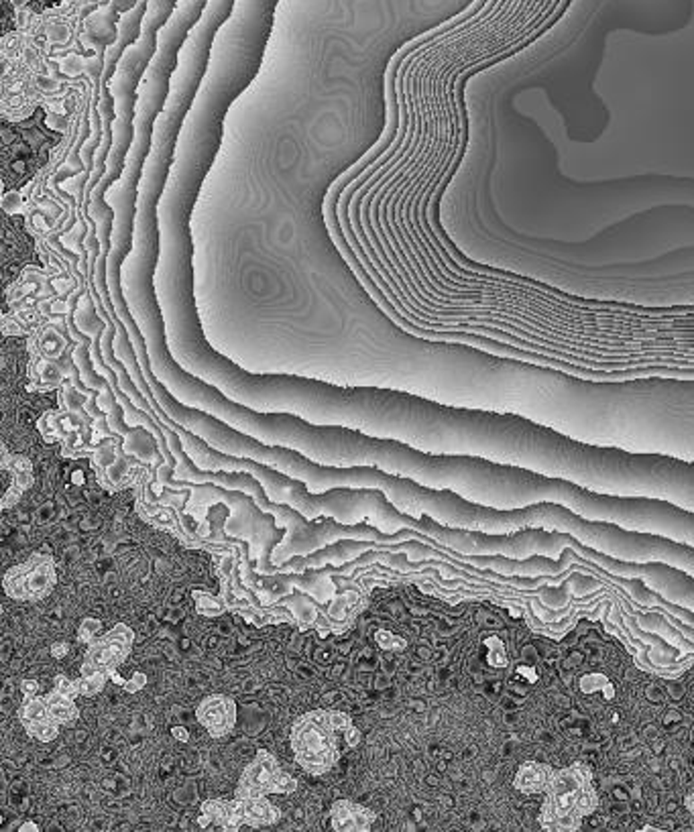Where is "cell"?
<instances>
[{"instance_id":"obj_24","label":"cell","mask_w":694,"mask_h":832,"mask_svg":"<svg viewBox=\"0 0 694 832\" xmlns=\"http://www.w3.org/2000/svg\"><path fill=\"white\" fill-rule=\"evenodd\" d=\"M375 644L381 647V650H385V652H401V650H406V647H408L406 639L395 635V633H391V631H385V629H379L375 633Z\"/></svg>"},{"instance_id":"obj_28","label":"cell","mask_w":694,"mask_h":832,"mask_svg":"<svg viewBox=\"0 0 694 832\" xmlns=\"http://www.w3.org/2000/svg\"><path fill=\"white\" fill-rule=\"evenodd\" d=\"M29 828L35 830V832L40 830V827H37V824H33V822H29V824H25V827H21V830H29Z\"/></svg>"},{"instance_id":"obj_17","label":"cell","mask_w":694,"mask_h":832,"mask_svg":"<svg viewBox=\"0 0 694 832\" xmlns=\"http://www.w3.org/2000/svg\"><path fill=\"white\" fill-rule=\"evenodd\" d=\"M196 719L212 739H223L236 727V702L226 694H210L198 702Z\"/></svg>"},{"instance_id":"obj_23","label":"cell","mask_w":694,"mask_h":832,"mask_svg":"<svg viewBox=\"0 0 694 832\" xmlns=\"http://www.w3.org/2000/svg\"><path fill=\"white\" fill-rule=\"evenodd\" d=\"M98 311L101 310H98L94 295L92 292H90L82 297L78 310H75V314H74V326L80 328V332L83 336H90V340L101 338L106 330V326H109V320H106V316L98 314Z\"/></svg>"},{"instance_id":"obj_9","label":"cell","mask_w":694,"mask_h":832,"mask_svg":"<svg viewBox=\"0 0 694 832\" xmlns=\"http://www.w3.org/2000/svg\"><path fill=\"white\" fill-rule=\"evenodd\" d=\"M281 819V810L273 806L267 798H236L223 800L210 798L202 802L198 827L200 828H223L236 832L242 827L263 828L273 827Z\"/></svg>"},{"instance_id":"obj_1","label":"cell","mask_w":694,"mask_h":832,"mask_svg":"<svg viewBox=\"0 0 694 832\" xmlns=\"http://www.w3.org/2000/svg\"><path fill=\"white\" fill-rule=\"evenodd\" d=\"M456 456L525 469L591 493L668 501L694 513V462L584 444L520 417L464 409Z\"/></svg>"},{"instance_id":"obj_13","label":"cell","mask_w":694,"mask_h":832,"mask_svg":"<svg viewBox=\"0 0 694 832\" xmlns=\"http://www.w3.org/2000/svg\"><path fill=\"white\" fill-rule=\"evenodd\" d=\"M295 790H297V780L279 766L276 755L267 749H259L255 753L253 761L242 769L239 784H236L234 796L236 798H267V796H273V793L289 796V793H294Z\"/></svg>"},{"instance_id":"obj_27","label":"cell","mask_w":694,"mask_h":832,"mask_svg":"<svg viewBox=\"0 0 694 832\" xmlns=\"http://www.w3.org/2000/svg\"><path fill=\"white\" fill-rule=\"evenodd\" d=\"M686 806H689V810H690L692 816H694V793H690L689 800H686Z\"/></svg>"},{"instance_id":"obj_14","label":"cell","mask_w":694,"mask_h":832,"mask_svg":"<svg viewBox=\"0 0 694 832\" xmlns=\"http://www.w3.org/2000/svg\"><path fill=\"white\" fill-rule=\"evenodd\" d=\"M135 631L125 623L114 625L110 631L102 633L88 645L82 661V676L104 674L106 678H117V670L123 666L133 650Z\"/></svg>"},{"instance_id":"obj_5","label":"cell","mask_w":694,"mask_h":832,"mask_svg":"<svg viewBox=\"0 0 694 832\" xmlns=\"http://www.w3.org/2000/svg\"><path fill=\"white\" fill-rule=\"evenodd\" d=\"M165 488L171 491H188L189 499L184 505V515L198 517L206 507L210 505H226L231 511V517H226V533L231 538L245 539L249 544V556L255 562V572L259 576H276L281 574V566L271 562L273 547H276L286 536V530L277 528L276 517L265 513L257 505V501L250 495L242 491H231V488L212 485V483H188V480H175L173 477L163 480L155 488V495H162Z\"/></svg>"},{"instance_id":"obj_2","label":"cell","mask_w":694,"mask_h":832,"mask_svg":"<svg viewBox=\"0 0 694 832\" xmlns=\"http://www.w3.org/2000/svg\"><path fill=\"white\" fill-rule=\"evenodd\" d=\"M192 375L228 399L263 414H292L316 425H340L398 440L426 454L448 456L459 407L377 387H340L297 375H255L231 358L210 355Z\"/></svg>"},{"instance_id":"obj_22","label":"cell","mask_w":694,"mask_h":832,"mask_svg":"<svg viewBox=\"0 0 694 832\" xmlns=\"http://www.w3.org/2000/svg\"><path fill=\"white\" fill-rule=\"evenodd\" d=\"M109 11L110 9H102L94 13L83 27V45L98 53H106L119 39V22L114 21L117 17H109L106 14Z\"/></svg>"},{"instance_id":"obj_8","label":"cell","mask_w":694,"mask_h":832,"mask_svg":"<svg viewBox=\"0 0 694 832\" xmlns=\"http://www.w3.org/2000/svg\"><path fill=\"white\" fill-rule=\"evenodd\" d=\"M125 438L112 436L94 446L90 454V467L94 470V477L104 491L120 493L127 488H135L143 478L154 477L157 480V470L151 464L136 460L135 456L125 452Z\"/></svg>"},{"instance_id":"obj_15","label":"cell","mask_w":694,"mask_h":832,"mask_svg":"<svg viewBox=\"0 0 694 832\" xmlns=\"http://www.w3.org/2000/svg\"><path fill=\"white\" fill-rule=\"evenodd\" d=\"M22 700L17 708V719L27 731L29 737L37 739L40 743H49L59 735V724L51 719V714L45 706V694H41V684L35 680L21 682Z\"/></svg>"},{"instance_id":"obj_12","label":"cell","mask_w":694,"mask_h":832,"mask_svg":"<svg viewBox=\"0 0 694 832\" xmlns=\"http://www.w3.org/2000/svg\"><path fill=\"white\" fill-rule=\"evenodd\" d=\"M247 541L233 538L231 544L223 549H216L212 556L216 568V576L220 580V592L210 594L206 591H194L192 599L196 602V613L208 619H216V617L228 613L233 602V591L234 584L241 582V552ZM249 546V544H247Z\"/></svg>"},{"instance_id":"obj_6","label":"cell","mask_w":694,"mask_h":832,"mask_svg":"<svg viewBox=\"0 0 694 832\" xmlns=\"http://www.w3.org/2000/svg\"><path fill=\"white\" fill-rule=\"evenodd\" d=\"M515 785L525 793H544L540 824L546 830H578L597 808L593 772L581 763L564 769L525 763L515 775Z\"/></svg>"},{"instance_id":"obj_19","label":"cell","mask_w":694,"mask_h":832,"mask_svg":"<svg viewBox=\"0 0 694 832\" xmlns=\"http://www.w3.org/2000/svg\"><path fill=\"white\" fill-rule=\"evenodd\" d=\"M78 696H82L78 680H70L64 674L53 678V688L45 694V706L59 727H72L80 719V708L75 705Z\"/></svg>"},{"instance_id":"obj_21","label":"cell","mask_w":694,"mask_h":832,"mask_svg":"<svg viewBox=\"0 0 694 832\" xmlns=\"http://www.w3.org/2000/svg\"><path fill=\"white\" fill-rule=\"evenodd\" d=\"M125 452L135 456L136 460H141L145 464H151L157 472L163 467L165 458L162 454V448H159V442L155 438V434L147 430L143 425H135L125 434Z\"/></svg>"},{"instance_id":"obj_20","label":"cell","mask_w":694,"mask_h":832,"mask_svg":"<svg viewBox=\"0 0 694 832\" xmlns=\"http://www.w3.org/2000/svg\"><path fill=\"white\" fill-rule=\"evenodd\" d=\"M375 822V810L353 800L342 798L330 806V828L337 832H369Z\"/></svg>"},{"instance_id":"obj_18","label":"cell","mask_w":694,"mask_h":832,"mask_svg":"<svg viewBox=\"0 0 694 832\" xmlns=\"http://www.w3.org/2000/svg\"><path fill=\"white\" fill-rule=\"evenodd\" d=\"M276 605H281L287 610H292L297 631L303 633V631L314 629L320 637L332 635V623L330 619H328L324 605H320V602L312 599L310 594L295 591L292 594H287V597L279 599Z\"/></svg>"},{"instance_id":"obj_3","label":"cell","mask_w":694,"mask_h":832,"mask_svg":"<svg viewBox=\"0 0 694 832\" xmlns=\"http://www.w3.org/2000/svg\"><path fill=\"white\" fill-rule=\"evenodd\" d=\"M233 6L220 4L216 11L212 3L204 9L200 22L189 29L178 56V67L171 75V88L163 110L159 112L154 127V143L147 159H145L139 196H136V214L133 231V249L123 265V289L131 311L147 338V350L151 361H159L171 355L167 345V326L162 303H159L155 273L162 255V236H159V202L175 155V145L186 114L200 88V82L208 70L212 43L216 31L224 25Z\"/></svg>"},{"instance_id":"obj_11","label":"cell","mask_w":694,"mask_h":832,"mask_svg":"<svg viewBox=\"0 0 694 832\" xmlns=\"http://www.w3.org/2000/svg\"><path fill=\"white\" fill-rule=\"evenodd\" d=\"M94 419L88 411L72 414V411H48L37 422V430L41 432L45 442H59L62 456L67 460H80L90 458L94 450L92 442Z\"/></svg>"},{"instance_id":"obj_4","label":"cell","mask_w":694,"mask_h":832,"mask_svg":"<svg viewBox=\"0 0 694 832\" xmlns=\"http://www.w3.org/2000/svg\"><path fill=\"white\" fill-rule=\"evenodd\" d=\"M450 491L475 505L497 511L554 503L586 521L617 525L621 530L650 533L694 547V513L674 503L591 493L567 480L541 477L485 458L454 456Z\"/></svg>"},{"instance_id":"obj_26","label":"cell","mask_w":694,"mask_h":832,"mask_svg":"<svg viewBox=\"0 0 694 832\" xmlns=\"http://www.w3.org/2000/svg\"><path fill=\"white\" fill-rule=\"evenodd\" d=\"M67 650H70V647H67L66 641H62V644H53V645H51V655H53V658L62 660L64 655L67 653Z\"/></svg>"},{"instance_id":"obj_16","label":"cell","mask_w":694,"mask_h":832,"mask_svg":"<svg viewBox=\"0 0 694 832\" xmlns=\"http://www.w3.org/2000/svg\"><path fill=\"white\" fill-rule=\"evenodd\" d=\"M0 470L4 477V495L0 505L4 511H9L33 486V462L22 454H11L3 442L0 444Z\"/></svg>"},{"instance_id":"obj_10","label":"cell","mask_w":694,"mask_h":832,"mask_svg":"<svg viewBox=\"0 0 694 832\" xmlns=\"http://www.w3.org/2000/svg\"><path fill=\"white\" fill-rule=\"evenodd\" d=\"M57 586L56 560L51 554L37 552L25 562L4 572L3 589L13 600L40 602L48 599Z\"/></svg>"},{"instance_id":"obj_7","label":"cell","mask_w":694,"mask_h":832,"mask_svg":"<svg viewBox=\"0 0 694 832\" xmlns=\"http://www.w3.org/2000/svg\"><path fill=\"white\" fill-rule=\"evenodd\" d=\"M361 743V731L353 716L342 711L314 708L297 716L289 732L294 759L310 775L332 772L342 753Z\"/></svg>"},{"instance_id":"obj_25","label":"cell","mask_w":694,"mask_h":832,"mask_svg":"<svg viewBox=\"0 0 694 832\" xmlns=\"http://www.w3.org/2000/svg\"><path fill=\"white\" fill-rule=\"evenodd\" d=\"M101 631H102L101 621L92 619V617H90V619H83L78 629V641L80 644L90 645L96 637H101Z\"/></svg>"}]
</instances>
